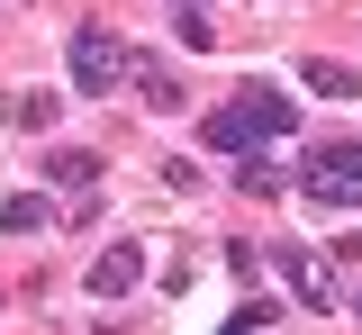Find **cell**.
<instances>
[{
    "mask_svg": "<svg viewBox=\"0 0 362 335\" xmlns=\"http://www.w3.org/2000/svg\"><path fill=\"white\" fill-rule=\"evenodd\" d=\"M290 127H299V100L272 91V82H245L235 100L209 109V127H199V136H209V154H263V145L290 136Z\"/></svg>",
    "mask_w": 362,
    "mask_h": 335,
    "instance_id": "6da1fadb",
    "label": "cell"
},
{
    "mask_svg": "<svg viewBox=\"0 0 362 335\" xmlns=\"http://www.w3.org/2000/svg\"><path fill=\"white\" fill-rule=\"evenodd\" d=\"M299 82H308L317 100H362V73H344V64H326V54H308V64H299Z\"/></svg>",
    "mask_w": 362,
    "mask_h": 335,
    "instance_id": "30bf717a",
    "label": "cell"
},
{
    "mask_svg": "<svg viewBox=\"0 0 362 335\" xmlns=\"http://www.w3.org/2000/svg\"><path fill=\"white\" fill-rule=\"evenodd\" d=\"M299 191L317 208H362V145H317L308 172H299Z\"/></svg>",
    "mask_w": 362,
    "mask_h": 335,
    "instance_id": "3957f363",
    "label": "cell"
},
{
    "mask_svg": "<svg viewBox=\"0 0 362 335\" xmlns=\"http://www.w3.org/2000/svg\"><path fill=\"white\" fill-rule=\"evenodd\" d=\"M127 82L145 91L154 118H173V109H181V73H173V64H154V54H145V64H127Z\"/></svg>",
    "mask_w": 362,
    "mask_h": 335,
    "instance_id": "52a82bcc",
    "label": "cell"
},
{
    "mask_svg": "<svg viewBox=\"0 0 362 335\" xmlns=\"http://www.w3.org/2000/svg\"><path fill=\"white\" fill-rule=\"evenodd\" d=\"M45 182L64 199H100V154H82V145L73 154H45Z\"/></svg>",
    "mask_w": 362,
    "mask_h": 335,
    "instance_id": "8992f818",
    "label": "cell"
},
{
    "mask_svg": "<svg viewBox=\"0 0 362 335\" xmlns=\"http://www.w3.org/2000/svg\"><path fill=\"white\" fill-rule=\"evenodd\" d=\"M235 191H245V199H281V191H290V172H281L272 154H235Z\"/></svg>",
    "mask_w": 362,
    "mask_h": 335,
    "instance_id": "9c48e42d",
    "label": "cell"
},
{
    "mask_svg": "<svg viewBox=\"0 0 362 335\" xmlns=\"http://www.w3.org/2000/svg\"><path fill=\"white\" fill-rule=\"evenodd\" d=\"M45 218H54V208H45L37 191H9V199H0V227H9V236H37Z\"/></svg>",
    "mask_w": 362,
    "mask_h": 335,
    "instance_id": "8fae6325",
    "label": "cell"
},
{
    "mask_svg": "<svg viewBox=\"0 0 362 335\" xmlns=\"http://www.w3.org/2000/svg\"><path fill=\"white\" fill-rule=\"evenodd\" d=\"M54 109H64L54 91H9V100H0V127H28V136H45V127H54Z\"/></svg>",
    "mask_w": 362,
    "mask_h": 335,
    "instance_id": "ba28073f",
    "label": "cell"
},
{
    "mask_svg": "<svg viewBox=\"0 0 362 335\" xmlns=\"http://www.w3.org/2000/svg\"><path fill=\"white\" fill-rule=\"evenodd\" d=\"M263 327H272V308H263V299H245V308H235L218 335H263Z\"/></svg>",
    "mask_w": 362,
    "mask_h": 335,
    "instance_id": "4fadbf2b",
    "label": "cell"
},
{
    "mask_svg": "<svg viewBox=\"0 0 362 335\" xmlns=\"http://www.w3.org/2000/svg\"><path fill=\"white\" fill-rule=\"evenodd\" d=\"M354 317H362V299H354Z\"/></svg>",
    "mask_w": 362,
    "mask_h": 335,
    "instance_id": "5bb4252c",
    "label": "cell"
},
{
    "mask_svg": "<svg viewBox=\"0 0 362 335\" xmlns=\"http://www.w3.org/2000/svg\"><path fill=\"white\" fill-rule=\"evenodd\" d=\"M145 281V245H109L100 263H90V299H118V290Z\"/></svg>",
    "mask_w": 362,
    "mask_h": 335,
    "instance_id": "5b68a950",
    "label": "cell"
},
{
    "mask_svg": "<svg viewBox=\"0 0 362 335\" xmlns=\"http://www.w3.org/2000/svg\"><path fill=\"white\" fill-rule=\"evenodd\" d=\"M64 64H73V91L82 100H109L118 82H127V64L136 54L109 37V28H73V46H64Z\"/></svg>",
    "mask_w": 362,
    "mask_h": 335,
    "instance_id": "7a4b0ae2",
    "label": "cell"
},
{
    "mask_svg": "<svg viewBox=\"0 0 362 335\" xmlns=\"http://www.w3.org/2000/svg\"><path fill=\"white\" fill-rule=\"evenodd\" d=\"M272 272L290 281V299H299V308H317V317L335 308V281H326V263H317L308 245H272Z\"/></svg>",
    "mask_w": 362,
    "mask_h": 335,
    "instance_id": "277c9868",
    "label": "cell"
},
{
    "mask_svg": "<svg viewBox=\"0 0 362 335\" xmlns=\"http://www.w3.org/2000/svg\"><path fill=\"white\" fill-rule=\"evenodd\" d=\"M173 28H181V46H209V37H218V28L199 18V0H181V9H173Z\"/></svg>",
    "mask_w": 362,
    "mask_h": 335,
    "instance_id": "7c38bea8",
    "label": "cell"
}]
</instances>
